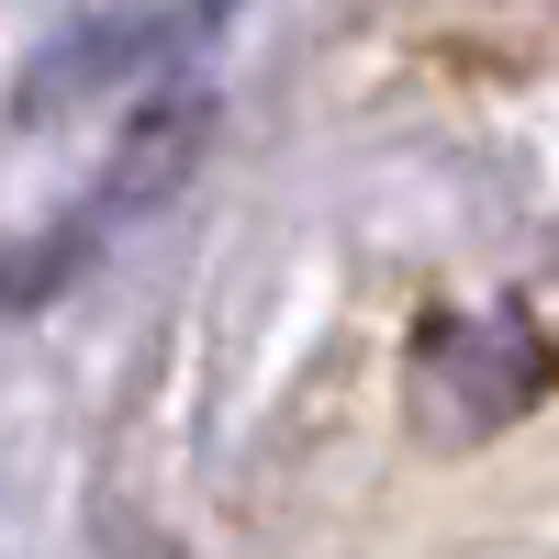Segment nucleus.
Returning a JSON list of instances; mask_svg holds the SVG:
<instances>
[{
    "mask_svg": "<svg viewBox=\"0 0 559 559\" xmlns=\"http://www.w3.org/2000/svg\"><path fill=\"white\" fill-rule=\"evenodd\" d=\"M202 134H213V102H202V90H168V102L123 134V157L90 179V202H79V213H57L34 247L0 258V313H23V302H45V292H68V280L90 269V247H112L134 213H157V202H168V179L202 157Z\"/></svg>",
    "mask_w": 559,
    "mask_h": 559,
    "instance_id": "obj_1",
    "label": "nucleus"
},
{
    "mask_svg": "<svg viewBox=\"0 0 559 559\" xmlns=\"http://www.w3.org/2000/svg\"><path fill=\"white\" fill-rule=\"evenodd\" d=\"M202 23H213V0H202V12H123V23H90V34H68L57 57L23 79V112H68V102H90V90H134L146 68H168Z\"/></svg>",
    "mask_w": 559,
    "mask_h": 559,
    "instance_id": "obj_2",
    "label": "nucleus"
}]
</instances>
